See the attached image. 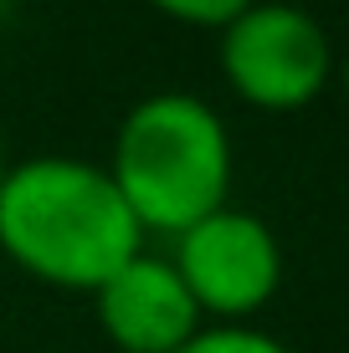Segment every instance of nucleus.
Masks as SVG:
<instances>
[{"label":"nucleus","instance_id":"0eeeda50","mask_svg":"<svg viewBox=\"0 0 349 353\" xmlns=\"http://www.w3.org/2000/svg\"><path fill=\"white\" fill-rule=\"evenodd\" d=\"M160 16L170 21H185V26H206V31H221L232 16H242L252 0H149Z\"/></svg>","mask_w":349,"mask_h":353},{"label":"nucleus","instance_id":"1a4fd4ad","mask_svg":"<svg viewBox=\"0 0 349 353\" xmlns=\"http://www.w3.org/2000/svg\"><path fill=\"white\" fill-rule=\"evenodd\" d=\"M6 169H10V154H6V128H0V179H6Z\"/></svg>","mask_w":349,"mask_h":353},{"label":"nucleus","instance_id":"423d86ee","mask_svg":"<svg viewBox=\"0 0 349 353\" xmlns=\"http://www.w3.org/2000/svg\"><path fill=\"white\" fill-rule=\"evenodd\" d=\"M175 353H293V348H287L278 333L257 327V323H206Z\"/></svg>","mask_w":349,"mask_h":353},{"label":"nucleus","instance_id":"7ed1b4c3","mask_svg":"<svg viewBox=\"0 0 349 353\" xmlns=\"http://www.w3.org/2000/svg\"><path fill=\"white\" fill-rule=\"evenodd\" d=\"M334 41L298 0H252L216 31L226 88L257 113H298L334 82Z\"/></svg>","mask_w":349,"mask_h":353},{"label":"nucleus","instance_id":"20e7f679","mask_svg":"<svg viewBox=\"0 0 349 353\" xmlns=\"http://www.w3.org/2000/svg\"><path fill=\"white\" fill-rule=\"evenodd\" d=\"M170 266L206 323H252L283 287V241L247 205H221L175 236Z\"/></svg>","mask_w":349,"mask_h":353},{"label":"nucleus","instance_id":"f03ea898","mask_svg":"<svg viewBox=\"0 0 349 353\" xmlns=\"http://www.w3.org/2000/svg\"><path fill=\"white\" fill-rule=\"evenodd\" d=\"M103 169L113 174L144 236L175 241L211 210L232 205L236 149L216 103L164 88L118 118Z\"/></svg>","mask_w":349,"mask_h":353},{"label":"nucleus","instance_id":"f257e3e1","mask_svg":"<svg viewBox=\"0 0 349 353\" xmlns=\"http://www.w3.org/2000/svg\"><path fill=\"white\" fill-rule=\"evenodd\" d=\"M149 236L139 230L113 174L82 154L10 159L0 179V251L26 276L62 292H98Z\"/></svg>","mask_w":349,"mask_h":353},{"label":"nucleus","instance_id":"39448f33","mask_svg":"<svg viewBox=\"0 0 349 353\" xmlns=\"http://www.w3.org/2000/svg\"><path fill=\"white\" fill-rule=\"evenodd\" d=\"M93 318L118 353H175L206 327L170 256L149 246L93 292Z\"/></svg>","mask_w":349,"mask_h":353},{"label":"nucleus","instance_id":"6e6552de","mask_svg":"<svg viewBox=\"0 0 349 353\" xmlns=\"http://www.w3.org/2000/svg\"><path fill=\"white\" fill-rule=\"evenodd\" d=\"M334 82H339V92H344V103H349V52L334 57Z\"/></svg>","mask_w":349,"mask_h":353},{"label":"nucleus","instance_id":"9d476101","mask_svg":"<svg viewBox=\"0 0 349 353\" xmlns=\"http://www.w3.org/2000/svg\"><path fill=\"white\" fill-rule=\"evenodd\" d=\"M10 6H16V0H0V21H6V16H10Z\"/></svg>","mask_w":349,"mask_h":353}]
</instances>
